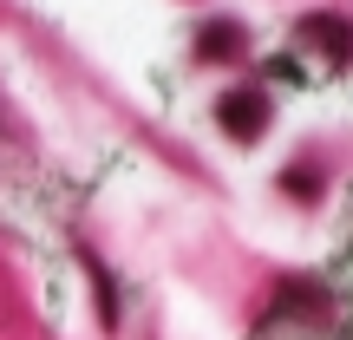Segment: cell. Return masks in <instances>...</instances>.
I'll return each mask as SVG.
<instances>
[{
  "instance_id": "cell-2",
  "label": "cell",
  "mask_w": 353,
  "mask_h": 340,
  "mask_svg": "<svg viewBox=\"0 0 353 340\" xmlns=\"http://www.w3.org/2000/svg\"><path fill=\"white\" fill-rule=\"evenodd\" d=\"M294 39H301L307 52H321L327 66H347L353 59V26L341 20V13H307V20L294 26Z\"/></svg>"
},
{
  "instance_id": "cell-4",
  "label": "cell",
  "mask_w": 353,
  "mask_h": 340,
  "mask_svg": "<svg viewBox=\"0 0 353 340\" xmlns=\"http://www.w3.org/2000/svg\"><path fill=\"white\" fill-rule=\"evenodd\" d=\"M281 190H288V197H321L327 177H321L314 164H288V170H281Z\"/></svg>"
},
{
  "instance_id": "cell-1",
  "label": "cell",
  "mask_w": 353,
  "mask_h": 340,
  "mask_svg": "<svg viewBox=\"0 0 353 340\" xmlns=\"http://www.w3.org/2000/svg\"><path fill=\"white\" fill-rule=\"evenodd\" d=\"M268 118H275V105H268L262 86H236V92L216 99V125H223L236 144H255V138L268 131Z\"/></svg>"
},
{
  "instance_id": "cell-3",
  "label": "cell",
  "mask_w": 353,
  "mask_h": 340,
  "mask_svg": "<svg viewBox=\"0 0 353 340\" xmlns=\"http://www.w3.org/2000/svg\"><path fill=\"white\" fill-rule=\"evenodd\" d=\"M196 52L203 59H242L249 52V33H242V20H203V33H196Z\"/></svg>"
}]
</instances>
